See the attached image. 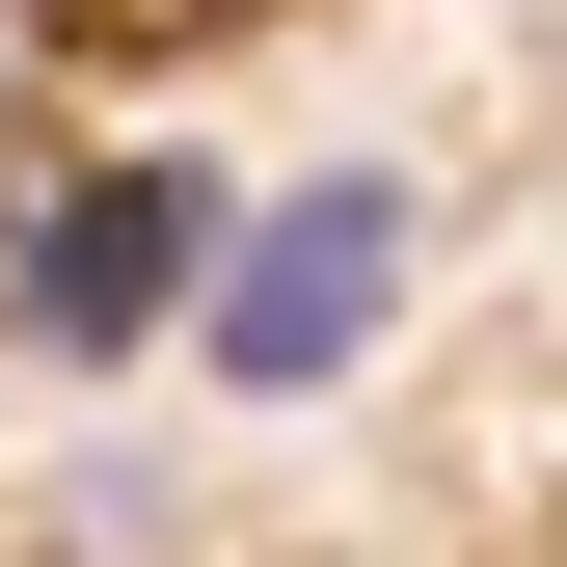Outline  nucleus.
Instances as JSON below:
<instances>
[{
  "label": "nucleus",
  "instance_id": "f257e3e1",
  "mask_svg": "<svg viewBox=\"0 0 567 567\" xmlns=\"http://www.w3.org/2000/svg\"><path fill=\"white\" fill-rule=\"evenodd\" d=\"M379 324H405V189H379V163H298V189L217 244V379L298 405V379H351Z\"/></svg>",
  "mask_w": 567,
  "mask_h": 567
},
{
  "label": "nucleus",
  "instance_id": "f03ea898",
  "mask_svg": "<svg viewBox=\"0 0 567 567\" xmlns=\"http://www.w3.org/2000/svg\"><path fill=\"white\" fill-rule=\"evenodd\" d=\"M0 298H28V351H82V379H109L163 298H217V217H189V163H82L28 244H0Z\"/></svg>",
  "mask_w": 567,
  "mask_h": 567
}]
</instances>
